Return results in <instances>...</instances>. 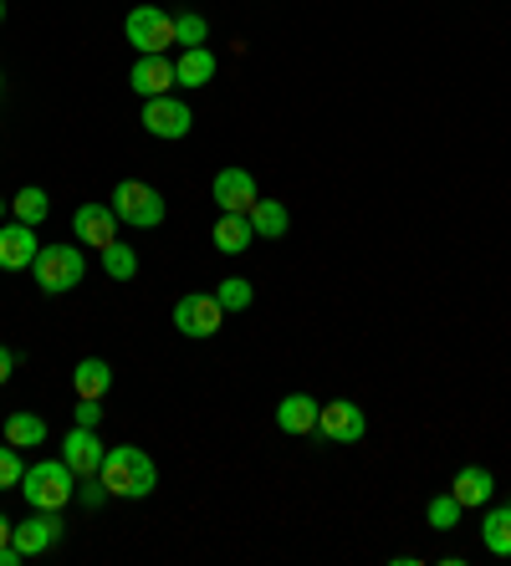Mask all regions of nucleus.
<instances>
[{
	"instance_id": "f257e3e1",
	"label": "nucleus",
	"mask_w": 511,
	"mask_h": 566,
	"mask_svg": "<svg viewBox=\"0 0 511 566\" xmlns=\"http://www.w3.org/2000/svg\"><path fill=\"white\" fill-rule=\"evenodd\" d=\"M97 480H103L108 495H118V501H148L154 485H159V470H154V460H148L138 444H113L108 454H103Z\"/></svg>"
},
{
	"instance_id": "f03ea898",
	"label": "nucleus",
	"mask_w": 511,
	"mask_h": 566,
	"mask_svg": "<svg viewBox=\"0 0 511 566\" xmlns=\"http://www.w3.org/2000/svg\"><path fill=\"white\" fill-rule=\"evenodd\" d=\"M21 495H27L31 511H62L77 495V474H72V464L62 454L56 460H36L21 474Z\"/></svg>"
},
{
	"instance_id": "7ed1b4c3",
	"label": "nucleus",
	"mask_w": 511,
	"mask_h": 566,
	"mask_svg": "<svg viewBox=\"0 0 511 566\" xmlns=\"http://www.w3.org/2000/svg\"><path fill=\"white\" fill-rule=\"evenodd\" d=\"M108 205L118 214V224H128V230H159L164 214H169L164 195L154 185H144V179H118Z\"/></svg>"
},
{
	"instance_id": "20e7f679",
	"label": "nucleus",
	"mask_w": 511,
	"mask_h": 566,
	"mask_svg": "<svg viewBox=\"0 0 511 566\" xmlns=\"http://www.w3.org/2000/svg\"><path fill=\"white\" fill-rule=\"evenodd\" d=\"M31 276H36V286L46 291V296H62V291L82 286V276H87V255H82L77 245H41Z\"/></svg>"
},
{
	"instance_id": "39448f33",
	"label": "nucleus",
	"mask_w": 511,
	"mask_h": 566,
	"mask_svg": "<svg viewBox=\"0 0 511 566\" xmlns=\"http://www.w3.org/2000/svg\"><path fill=\"white\" fill-rule=\"evenodd\" d=\"M123 36L138 56H164L175 46V15L159 11V6H134L128 21H123Z\"/></svg>"
},
{
	"instance_id": "423d86ee",
	"label": "nucleus",
	"mask_w": 511,
	"mask_h": 566,
	"mask_svg": "<svg viewBox=\"0 0 511 566\" xmlns=\"http://www.w3.org/2000/svg\"><path fill=\"white\" fill-rule=\"evenodd\" d=\"M220 322H226V306L216 302V291H185L175 302V327H179V337H189V343L216 337Z\"/></svg>"
},
{
	"instance_id": "0eeeda50",
	"label": "nucleus",
	"mask_w": 511,
	"mask_h": 566,
	"mask_svg": "<svg viewBox=\"0 0 511 566\" xmlns=\"http://www.w3.org/2000/svg\"><path fill=\"white\" fill-rule=\"evenodd\" d=\"M144 133H154V138H189V128H195V113H189V103H179L175 93L164 97H144Z\"/></svg>"
},
{
	"instance_id": "6e6552de",
	"label": "nucleus",
	"mask_w": 511,
	"mask_h": 566,
	"mask_svg": "<svg viewBox=\"0 0 511 566\" xmlns=\"http://www.w3.org/2000/svg\"><path fill=\"white\" fill-rule=\"evenodd\" d=\"M317 434L327 439V444H358V439L368 434V419L358 403H348V398H333V403H323L317 409Z\"/></svg>"
},
{
	"instance_id": "1a4fd4ad",
	"label": "nucleus",
	"mask_w": 511,
	"mask_h": 566,
	"mask_svg": "<svg viewBox=\"0 0 511 566\" xmlns=\"http://www.w3.org/2000/svg\"><path fill=\"white\" fill-rule=\"evenodd\" d=\"M36 255H41L36 224H21V220L0 224V271H31Z\"/></svg>"
},
{
	"instance_id": "9d476101",
	"label": "nucleus",
	"mask_w": 511,
	"mask_h": 566,
	"mask_svg": "<svg viewBox=\"0 0 511 566\" xmlns=\"http://www.w3.org/2000/svg\"><path fill=\"white\" fill-rule=\"evenodd\" d=\"M72 235H77V245L108 251L113 240H118V214H113V205H77V210H72Z\"/></svg>"
},
{
	"instance_id": "9b49d317",
	"label": "nucleus",
	"mask_w": 511,
	"mask_h": 566,
	"mask_svg": "<svg viewBox=\"0 0 511 566\" xmlns=\"http://www.w3.org/2000/svg\"><path fill=\"white\" fill-rule=\"evenodd\" d=\"M255 179L241 169V164H226V169L216 174V205L220 214H251L255 210Z\"/></svg>"
},
{
	"instance_id": "f8f14e48",
	"label": "nucleus",
	"mask_w": 511,
	"mask_h": 566,
	"mask_svg": "<svg viewBox=\"0 0 511 566\" xmlns=\"http://www.w3.org/2000/svg\"><path fill=\"white\" fill-rule=\"evenodd\" d=\"M103 454H108V444L97 439V429H82V423H72V434L62 439V460L72 464V474H77V480L97 474V470H103Z\"/></svg>"
},
{
	"instance_id": "ddd939ff",
	"label": "nucleus",
	"mask_w": 511,
	"mask_h": 566,
	"mask_svg": "<svg viewBox=\"0 0 511 566\" xmlns=\"http://www.w3.org/2000/svg\"><path fill=\"white\" fill-rule=\"evenodd\" d=\"M56 536H62V511H31V521H21V526L11 531V541H15V546H21L27 556L52 552Z\"/></svg>"
},
{
	"instance_id": "4468645a",
	"label": "nucleus",
	"mask_w": 511,
	"mask_h": 566,
	"mask_svg": "<svg viewBox=\"0 0 511 566\" xmlns=\"http://www.w3.org/2000/svg\"><path fill=\"white\" fill-rule=\"evenodd\" d=\"M128 87H134V97H164L175 93V62L169 56H138L134 72H128Z\"/></svg>"
},
{
	"instance_id": "2eb2a0df",
	"label": "nucleus",
	"mask_w": 511,
	"mask_h": 566,
	"mask_svg": "<svg viewBox=\"0 0 511 566\" xmlns=\"http://www.w3.org/2000/svg\"><path fill=\"white\" fill-rule=\"evenodd\" d=\"M317 398H307V394H286L282 403H277V429L282 434H317Z\"/></svg>"
},
{
	"instance_id": "dca6fc26",
	"label": "nucleus",
	"mask_w": 511,
	"mask_h": 566,
	"mask_svg": "<svg viewBox=\"0 0 511 566\" xmlns=\"http://www.w3.org/2000/svg\"><path fill=\"white\" fill-rule=\"evenodd\" d=\"M450 495L460 501V511H471V505H491V495H497V480H491V470H481V464H466V470H456V485H450Z\"/></svg>"
},
{
	"instance_id": "f3484780",
	"label": "nucleus",
	"mask_w": 511,
	"mask_h": 566,
	"mask_svg": "<svg viewBox=\"0 0 511 566\" xmlns=\"http://www.w3.org/2000/svg\"><path fill=\"white\" fill-rule=\"evenodd\" d=\"M175 82L179 87H205L216 82V52L210 46H189V52L175 56Z\"/></svg>"
},
{
	"instance_id": "a211bd4d",
	"label": "nucleus",
	"mask_w": 511,
	"mask_h": 566,
	"mask_svg": "<svg viewBox=\"0 0 511 566\" xmlns=\"http://www.w3.org/2000/svg\"><path fill=\"white\" fill-rule=\"evenodd\" d=\"M255 245V230H251V214H220L216 220V251L220 255H241Z\"/></svg>"
},
{
	"instance_id": "6ab92c4d",
	"label": "nucleus",
	"mask_w": 511,
	"mask_h": 566,
	"mask_svg": "<svg viewBox=\"0 0 511 566\" xmlns=\"http://www.w3.org/2000/svg\"><path fill=\"white\" fill-rule=\"evenodd\" d=\"M72 388H77V398H97L103 403V394L113 388V368L103 357H82L77 368H72Z\"/></svg>"
},
{
	"instance_id": "aec40b11",
	"label": "nucleus",
	"mask_w": 511,
	"mask_h": 566,
	"mask_svg": "<svg viewBox=\"0 0 511 566\" xmlns=\"http://www.w3.org/2000/svg\"><path fill=\"white\" fill-rule=\"evenodd\" d=\"M251 230H255V240H282L292 230V214H286L282 199H255Z\"/></svg>"
},
{
	"instance_id": "412c9836",
	"label": "nucleus",
	"mask_w": 511,
	"mask_h": 566,
	"mask_svg": "<svg viewBox=\"0 0 511 566\" xmlns=\"http://www.w3.org/2000/svg\"><path fill=\"white\" fill-rule=\"evenodd\" d=\"M481 541H486V552L491 556H511V501L491 505L481 521Z\"/></svg>"
},
{
	"instance_id": "4be33fe9",
	"label": "nucleus",
	"mask_w": 511,
	"mask_h": 566,
	"mask_svg": "<svg viewBox=\"0 0 511 566\" xmlns=\"http://www.w3.org/2000/svg\"><path fill=\"white\" fill-rule=\"evenodd\" d=\"M0 434H6V444H15V449H41L46 444V423H41L36 413H11V419L0 423Z\"/></svg>"
},
{
	"instance_id": "5701e85b",
	"label": "nucleus",
	"mask_w": 511,
	"mask_h": 566,
	"mask_svg": "<svg viewBox=\"0 0 511 566\" xmlns=\"http://www.w3.org/2000/svg\"><path fill=\"white\" fill-rule=\"evenodd\" d=\"M46 214H52V199H46V189H41V185L15 189V199H11V220H21V224H41Z\"/></svg>"
},
{
	"instance_id": "b1692460",
	"label": "nucleus",
	"mask_w": 511,
	"mask_h": 566,
	"mask_svg": "<svg viewBox=\"0 0 511 566\" xmlns=\"http://www.w3.org/2000/svg\"><path fill=\"white\" fill-rule=\"evenodd\" d=\"M97 255H103V271H108V281H134L138 276V251H134V245L113 240L108 251H97Z\"/></svg>"
},
{
	"instance_id": "393cba45",
	"label": "nucleus",
	"mask_w": 511,
	"mask_h": 566,
	"mask_svg": "<svg viewBox=\"0 0 511 566\" xmlns=\"http://www.w3.org/2000/svg\"><path fill=\"white\" fill-rule=\"evenodd\" d=\"M205 41H210V21H205L200 11H179L175 15V46H179V52L205 46Z\"/></svg>"
},
{
	"instance_id": "a878e982",
	"label": "nucleus",
	"mask_w": 511,
	"mask_h": 566,
	"mask_svg": "<svg viewBox=\"0 0 511 566\" xmlns=\"http://www.w3.org/2000/svg\"><path fill=\"white\" fill-rule=\"evenodd\" d=\"M216 302L226 306V312H246V306L255 302V286H251L246 276H226V281L216 286Z\"/></svg>"
},
{
	"instance_id": "bb28decb",
	"label": "nucleus",
	"mask_w": 511,
	"mask_h": 566,
	"mask_svg": "<svg viewBox=\"0 0 511 566\" xmlns=\"http://www.w3.org/2000/svg\"><path fill=\"white\" fill-rule=\"evenodd\" d=\"M425 521H430V531H456L460 526V501L445 490V495H435L430 505H425Z\"/></svg>"
},
{
	"instance_id": "cd10ccee",
	"label": "nucleus",
	"mask_w": 511,
	"mask_h": 566,
	"mask_svg": "<svg viewBox=\"0 0 511 566\" xmlns=\"http://www.w3.org/2000/svg\"><path fill=\"white\" fill-rule=\"evenodd\" d=\"M21 474H27V464H21V449H15V444H0V490L21 485Z\"/></svg>"
},
{
	"instance_id": "c85d7f7f",
	"label": "nucleus",
	"mask_w": 511,
	"mask_h": 566,
	"mask_svg": "<svg viewBox=\"0 0 511 566\" xmlns=\"http://www.w3.org/2000/svg\"><path fill=\"white\" fill-rule=\"evenodd\" d=\"M72 501H82L87 511H103V505H108L113 495H108V485H103L97 474H87V480H77V495H72Z\"/></svg>"
},
{
	"instance_id": "c756f323",
	"label": "nucleus",
	"mask_w": 511,
	"mask_h": 566,
	"mask_svg": "<svg viewBox=\"0 0 511 566\" xmlns=\"http://www.w3.org/2000/svg\"><path fill=\"white\" fill-rule=\"evenodd\" d=\"M72 419H77L82 429H97V423H103V409H97V398H77V409H72Z\"/></svg>"
},
{
	"instance_id": "7c9ffc66",
	"label": "nucleus",
	"mask_w": 511,
	"mask_h": 566,
	"mask_svg": "<svg viewBox=\"0 0 511 566\" xmlns=\"http://www.w3.org/2000/svg\"><path fill=\"white\" fill-rule=\"evenodd\" d=\"M11 373H15V353H11V347H0V388L11 382Z\"/></svg>"
},
{
	"instance_id": "2f4dec72",
	"label": "nucleus",
	"mask_w": 511,
	"mask_h": 566,
	"mask_svg": "<svg viewBox=\"0 0 511 566\" xmlns=\"http://www.w3.org/2000/svg\"><path fill=\"white\" fill-rule=\"evenodd\" d=\"M11 531H15V526H11V521H6V515H0V546L11 541Z\"/></svg>"
},
{
	"instance_id": "473e14b6",
	"label": "nucleus",
	"mask_w": 511,
	"mask_h": 566,
	"mask_svg": "<svg viewBox=\"0 0 511 566\" xmlns=\"http://www.w3.org/2000/svg\"><path fill=\"white\" fill-rule=\"evenodd\" d=\"M6 214H11V199H0V224H6Z\"/></svg>"
},
{
	"instance_id": "72a5a7b5",
	"label": "nucleus",
	"mask_w": 511,
	"mask_h": 566,
	"mask_svg": "<svg viewBox=\"0 0 511 566\" xmlns=\"http://www.w3.org/2000/svg\"><path fill=\"white\" fill-rule=\"evenodd\" d=\"M0 27H6V0H0Z\"/></svg>"
},
{
	"instance_id": "f704fd0d",
	"label": "nucleus",
	"mask_w": 511,
	"mask_h": 566,
	"mask_svg": "<svg viewBox=\"0 0 511 566\" xmlns=\"http://www.w3.org/2000/svg\"><path fill=\"white\" fill-rule=\"evenodd\" d=\"M0 93H6V72H0Z\"/></svg>"
}]
</instances>
